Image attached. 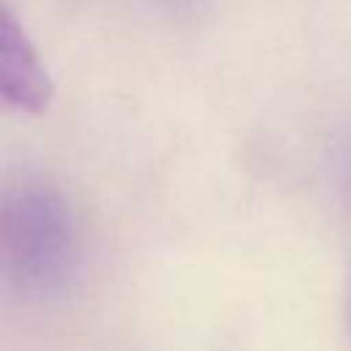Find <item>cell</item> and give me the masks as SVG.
Segmentation results:
<instances>
[{"instance_id":"obj_1","label":"cell","mask_w":351,"mask_h":351,"mask_svg":"<svg viewBox=\"0 0 351 351\" xmlns=\"http://www.w3.org/2000/svg\"><path fill=\"white\" fill-rule=\"evenodd\" d=\"M0 266L19 293L60 296L80 266V233L63 195L47 184L5 189L0 208Z\"/></svg>"},{"instance_id":"obj_2","label":"cell","mask_w":351,"mask_h":351,"mask_svg":"<svg viewBox=\"0 0 351 351\" xmlns=\"http://www.w3.org/2000/svg\"><path fill=\"white\" fill-rule=\"evenodd\" d=\"M0 93L8 107L27 115L44 112L52 99L47 66L8 5L0 14Z\"/></svg>"}]
</instances>
